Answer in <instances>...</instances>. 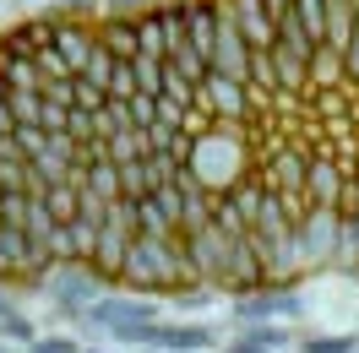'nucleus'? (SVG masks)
<instances>
[{"mask_svg":"<svg viewBox=\"0 0 359 353\" xmlns=\"http://www.w3.org/2000/svg\"><path fill=\"white\" fill-rule=\"evenodd\" d=\"M120 283L136 288V293H185L196 283V272L185 261V240H169V234H136L131 256L120 266Z\"/></svg>","mask_w":359,"mask_h":353,"instance_id":"1","label":"nucleus"},{"mask_svg":"<svg viewBox=\"0 0 359 353\" xmlns=\"http://www.w3.org/2000/svg\"><path fill=\"white\" fill-rule=\"evenodd\" d=\"M131 240H136V201L120 196L109 207V218H104V234H98V250H93V272L98 277H109V283H120V266H126V256H131Z\"/></svg>","mask_w":359,"mask_h":353,"instance_id":"2","label":"nucleus"},{"mask_svg":"<svg viewBox=\"0 0 359 353\" xmlns=\"http://www.w3.org/2000/svg\"><path fill=\"white\" fill-rule=\"evenodd\" d=\"M337 244H343V212L337 207H316L311 218L294 228V250H299V266H327L337 261Z\"/></svg>","mask_w":359,"mask_h":353,"instance_id":"3","label":"nucleus"},{"mask_svg":"<svg viewBox=\"0 0 359 353\" xmlns=\"http://www.w3.org/2000/svg\"><path fill=\"white\" fill-rule=\"evenodd\" d=\"M44 288H49V299H55L60 310L82 315V305H93V293H98V288H109V277H98L88 261H60L44 277Z\"/></svg>","mask_w":359,"mask_h":353,"instance_id":"4","label":"nucleus"},{"mask_svg":"<svg viewBox=\"0 0 359 353\" xmlns=\"http://www.w3.org/2000/svg\"><path fill=\"white\" fill-rule=\"evenodd\" d=\"M0 283H39L33 277V240L17 223H0Z\"/></svg>","mask_w":359,"mask_h":353,"instance_id":"5","label":"nucleus"},{"mask_svg":"<svg viewBox=\"0 0 359 353\" xmlns=\"http://www.w3.org/2000/svg\"><path fill=\"white\" fill-rule=\"evenodd\" d=\"M98 234H104V223L93 218H66L55 228V261H93V250H98Z\"/></svg>","mask_w":359,"mask_h":353,"instance_id":"6","label":"nucleus"},{"mask_svg":"<svg viewBox=\"0 0 359 353\" xmlns=\"http://www.w3.org/2000/svg\"><path fill=\"white\" fill-rule=\"evenodd\" d=\"M136 348H175V353H202L212 348V331L207 326H142L136 331Z\"/></svg>","mask_w":359,"mask_h":353,"instance_id":"7","label":"nucleus"},{"mask_svg":"<svg viewBox=\"0 0 359 353\" xmlns=\"http://www.w3.org/2000/svg\"><path fill=\"white\" fill-rule=\"evenodd\" d=\"M136 234H169V240L180 234V223L169 218L163 207H158L153 191H147V196H136Z\"/></svg>","mask_w":359,"mask_h":353,"instance_id":"8","label":"nucleus"},{"mask_svg":"<svg viewBox=\"0 0 359 353\" xmlns=\"http://www.w3.org/2000/svg\"><path fill=\"white\" fill-rule=\"evenodd\" d=\"M337 266L359 272V212H354V218H343V244H337Z\"/></svg>","mask_w":359,"mask_h":353,"instance_id":"9","label":"nucleus"},{"mask_svg":"<svg viewBox=\"0 0 359 353\" xmlns=\"http://www.w3.org/2000/svg\"><path fill=\"white\" fill-rule=\"evenodd\" d=\"M240 337H250V342H262V348H289V331L272 326V321H245V331Z\"/></svg>","mask_w":359,"mask_h":353,"instance_id":"10","label":"nucleus"},{"mask_svg":"<svg viewBox=\"0 0 359 353\" xmlns=\"http://www.w3.org/2000/svg\"><path fill=\"white\" fill-rule=\"evenodd\" d=\"M359 342L354 337H305L299 342V353H354Z\"/></svg>","mask_w":359,"mask_h":353,"instance_id":"11","label":"nucleus"},{"mask_svg":"<svg viewBox=\"0 0 359 353\" xmlns=\"http://www.w3.org/2000/svg\"><path fill=\"white\" fill-rule=\"evenodd\" d=\"M0 337H6V342H33V326H27L17 310H6V315H0Z\"/></svg>","mask_w":359,"mask_h":353,"instance_id":"12","label":"nucleus"},{"mask_svg":"<svg viewBox=\"0 0 359 353\" xmlns=\"http://www.w3.org/2000/svg\"><path fill=\"white\" fill-rule=\"evenodd\" d=\"M153 196H158V207H163L175 223L185 218V201H180V185H175V179H169V185H153Z\"/></svg>","mask_w":359,"mask_h":353,"instance_id":"13","label":"nucleus"},{"mask_svg":"<svg viewBox=\"0 0 359 353\" xmlns=\"http://www.w3.org/2000/svg\"><path fill=\"white\" fill-rule=\"evenodd\" d=\"M27 353H82V348H76L71 337H33V342H27Z\"/></svg>","mask_w":359,"mask_h":353,"instance_id":"14","label":"nucleus"},{"mask_svg":"<svg viewBox=\"0 0 359 353\" xmlns=\"http://www.w3.org/2000/svg\"><path fill=\"white\" fill-rule=\"evenodd\" d=\"M224 353H272V348H262V342H250V337H240V342H229Z\"/></svg>","mask_w":359,"mask_h":353,"instance_id":"15","label":"nucleus"},{"mask_svg":"<svg viewBox=\"0 0 359 353\" xmlns=\"http://www.w3.org/2000/svg\"><path fill=\"white\" fill-rule=\"evenodd\" d=\"M6 310H11V305H6V293H0V315H6Z\"/></svg>","mask_w":359,"mask_h":353,"instance_id":"16","label":"nucleus"},{"mask_svg":"<svg viewBox=\"0 0 359 353\" xmlns=\"http://www.w3.org/2000/svg\"><path fill=\"white\" fill-rule=\"evenodd\" d=\"M0 223H6V196H0Z\"/></svg>","mask_w":359,"mask_h":353,"instance_id":"17","label":"nucleus"},{"mask_svg":"<svg viewBox=\"0 0 359 353\" xmlns=\"http://www.w3.org/2000/svg\"><path fill=\"white\" fill-rule=\"evenodd\" d=\"M0 353H17V348H6V342H0Z\"/></svg>","mask_w":359,"mask_h":353,"instance_id":"18","label":"nucleus"},{"mask_svg":"<svg viewBox=\"0 0 359 353\" xmlns=\"http://www.w3.org/2000/svg\"><path fill=\"white\" fill-rule=\"evenodd\" d=\"M82 353H104V348H82Z\"/></svg>","mask_w":359,"mask_h":353,"instance_id":"19","label":"nucleus"},{"mask_svg":"<svg viewBox=\"0 0 359 353\" xmlns=\"http://www.w3.org/2000/svg\"><path fill=\"white\" fill-rule=\"evenodd\" d=\"M120 6H136V0H120Z\"/></svg>","mask_w":359,"mask_h":353,"instance_id":"20","label":"nucleus"},{"mask_svg":"<svg viewBox=\"0 0 359 353\" xmlns=\"http://www.w3.org/2000/svg\"><path fill=\"white\" fill-rule=\"evenodd\" d=\"M354 353H359V348H354Z\"/></svg>","mask_w":359,"mask_h":353,"instance_id":"21","label":"nucleus"}]
</instances>
